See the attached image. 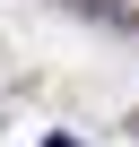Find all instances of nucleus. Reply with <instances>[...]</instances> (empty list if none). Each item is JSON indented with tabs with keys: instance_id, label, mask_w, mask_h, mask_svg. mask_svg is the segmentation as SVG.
Wrapping results in <instances>:
<instances>
[{
	"instance_id": "f257e3e1",
	"label": "nucleus",
	"mask_w": 139,
	"mask_h": 147,
	"mask_svg": "<svg viewBox=\"0 0 139 147\" xmlns=\"http://www.w3.org/2000/svg\"><path fill=\"white\" fill-rule=\"evenodd\" d=\"M44 147H87V138H44Z\"/></svg>"
},
{
	"instance_id": "f03ea898",
	"label": "nucleus",
	"mask_w": 139,
	"mask_h": 147,
	"mask_svg": "<svg viewBox=\"0 0 139 147\" xmlns=\"http://www.w3.org/2000/svg\"><path fill=\"white\" fill-rule=\"evenodd\" d=\"M130 130H139V121H130Z\"/></svg>"
}]
</instances>
